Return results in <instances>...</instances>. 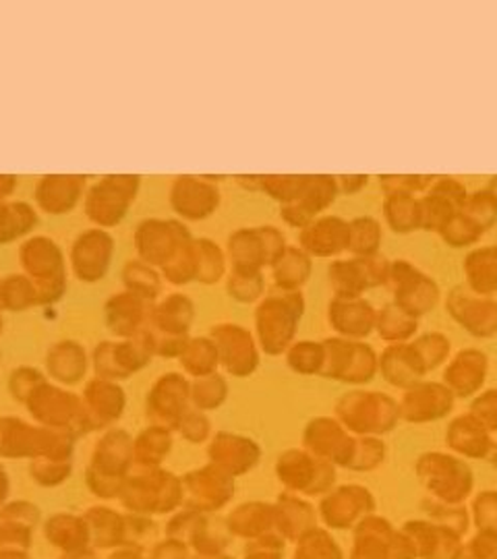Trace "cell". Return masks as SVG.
I'll list each match as a JSON object with an SVG mask.
<instances>
[{
  "label": "cell",
  "mask_w": 497,
  "mask_h": 559,
  "mask_svg": "<svg viewBox=\"0 0 497 559\" xmlns=\"http://www.w3.org/2000/svg\"><path fill=\"white\" fill-rule=\"evenodd\" d=\"M386 286L394 297V305L413 318L429 313L438 305L441 295L436 278L418 270L417 265H413L409 260L390 261Z\"/></svg>",
  "instance_id": "6da1fadb"
},
{
  "label": "cell",
  "mask_w": 497,
  "mask_h": 559,
  "mask_svg": "<svg viewBox=\"0 0 497 559\" xmlns=\"http://www.w3.org/2000/svg\"><path fill=\"white\" fill-rule=\"evenodd\" d=\"M388 272L390 260L381 253L367 258L351 255L348 260L332 261L328 278L336 297H363L369 288L386 286Z\"/></svg>",
  "instance_id": "7a4b0ae2"
},
{
  "label": "cell",
  "mask_w": 497,
  "mask_h": 559,
  "mask_svg": "<svg viewBox=\"0 0 497 559\" xmlns=\"http://www.w3.org/2000/svg\"><path fill=\"white\" fill-rule=\"evenodd\" d=\"M469 198L464 182L452 177H436L434 185L418 198L421 230L438 233L439 228L458 214Z\"/></svg>",
  "instance_id": "3957f363"
},
{
  "label": "cell",
  "mask_w": 497,
  "mask_h": 559,
  "mask_svg": "<svg viewBox=\"0 0 497 559\" xmlns=\"http://www.w3.org/2000/svg\"><path fill=\"white\" fill-rule=\"evenodd\" d=\"M446 309L454 320L475 336H494L497 332V300L457 286L448 293Z\"/></svg>",
  "instance_id": "277c9868"
},
{
  "label": "cell",
  "mask_w": 497,
  "mask_h": 559,
  "mask_svg": "<svg viewBox=\"0 0 497 559\" xmlns=\"http://www.w3.org/2000/svg\"><path fill=\"white\" fill-rule=\"evenodd\" d=\"M303 313V297L297 290H282L261 302L258 321L270 344H282L291 338L295 323Z\"/></svg>",
  "instance_id": "5b68a950"
},
{
  "label": "cell",
  "mask_w": 497,
  "mask_h": 559,
  "mask_svg": "<svg viewBox=\"0 0 497 559\" xmlns=\"http://www.w3.org/2000/svg\"><path fill=\"white\" fill-rule=\"evenodd\" d=\"M340 415L357 431H383L397 420L394 402L379 394H351L340 404Z\"/></svg>",
  "instance_id": "8992f818"
},
{
  "label": "cell",
  "mask_w": 497,
  "mask_h": 559,
  "mask_svg": "<svg viewBox=\"0 0 497 559\" xmlns=\"http://www.w3.org/2000/svg\"><path fill=\"white\" fill-rule=\"evenodd\" d=\"M351 228L340 216H321L300 230V249L311 258H339L348 251Z\"/></svg>",
  "instance_id": "52a82bcc"
},
{
  "label": "cell",
  "mask_w": 497,
  "mask_h": 559,
  "mask_svg": "<svg viewBox=\"0 0 497 559\" xmlns=\"http://www.w3.org/2000/svg\"><path fill=\"white\" fill-rule=\"evenodd\" d=\"M376 309L363 297H334L330 302V323L348 338H363L376 328Z\"/></svg>",
  "instance_id": "ba28073f"
},
{
  "label": "cell",
  "mask_w": 497,
  "mask_h": 559,
  "mask_svg": "<svg viewBox=\"0 0 497 559\" xmlns=\"http://www.w3.org/2000/svg\"><path fill=\"white\" fill-rule=\"evenodd\" d=\"M328 344L334 376H342L346 380H369L374 376L376 355L369 346L351 340H332Z\"/></svg>",
  "instance_id": "9c48e42d"
},
{
  "label": "cell",
  "mask_w": 497,
  "mask_h": 559,
  "mask_svg": "<svg viewBox=\"0 0 497 559\" xmlns=\"http://www.w3.org/2000/svg\"><path fill=\"white\" fill-rule=\"evenodd\" d=\"M466 288L473 293L492 297L497 295V245L473 249L462 263Z\"/></svg>",
  "instance_id": "30bf717a"
},
{
  "label": "cell",
  "mask_w": 497,
  "mask_h": 559,
  "mask_svg": "<svg viewBox=\"0 0 497 559\" xmlns=\"http://www.w3.org/2000/svg\"><path fill=\"white\" fill-rule=\"evenodd\" d=\"M450 404H452L450 392H446L443 388L418 385L404 396L402 408L409 419L425 420L443 415L450 408Z\"/></svg>",
  "instance_id": "8fae6325"
},
{
  "label": "cell",
  "mask_w": 497,
  "mask_h": 559,
  "mask_svg": "<svg viewBox=\"0 0 497 559\" xmlns=\"http://www.w3.org/2000/svg\"><path fill=\"white\" fill-rule=\"evenodd\" d=\"M383 218L397 235L421 230V205L417 195L388 193L383 195Z\"/></svg>",
  "instance_id": "7c38bea8"
},
{
  "label": "cell",
  "mask_w": 497,
  "mask_h": 559,
  "mask_svg": "<svg viewBox=\"0 0 497 559\" xmlns=\"http://www.w3.org/2000/svg\"><path fill=\"white\" fill-rule=\"evenodd\" d=\"M218 191L216 187L199 180H182L177 191V205L180 212L189 218H205L218 207Z\"/></svg>",
  "instance_id": "4fadbf2b"
},
{
  "label": "cell",
  "mask_w": 497,
  "mask_h": 559,
  "mask_svg": "<svg viewBox=\"0 0 497 559\" xmlns=\"http://www.w3.org/2000/svg\"><path fill=\"white\" fill-rule=\"evenodd\" d=\"M339 193L336 177H330V175L305 177L297 200L291 203H297L298 207H303L311 218H316L319 212L328 210L336 201Z\"/></svg>",
  "instance_id": "5bb4252c"
},
{
  "label": "cell",
  "mask_w": 497,
  "mask_h": 559,
  "mask_svg": "<svg viewBox=\"0 0 497 559\" xmlns=\"http://www.w3.org/2000/svg\"><path fill=\"white\" fill-rule=\"evenodd\" d=\"M485 376V357L478 350H464L446 371V380L458 394L475 392Z\"/></svg>",
  "instance_id": "9a60e30c"
},
{
  "label": "cell",
  "mask_w": 497,
  "mask_h": 559,
  "mask_svg": "<svg viewBox=\"0 0 497 559\" xmlns=\"http://www.w3.org/2000/svg\"><path fill=\"white\" fill-rule=\"evenodd\" d=\"M272 265L282 290H297L311 274V258L298 247H286Z\"/></svg>",
  "instance_id": "2e32d148"
},
{
  "label": "cell",
  "mask_w": 497,
  "mask_h": 559,
  "mask_svg": "<svg viewBox=\"0 0 497 559\" xmlns=\"http://www.w3.org/2000/svg\"><path fill=\"white\" fill-rule=\"evenodd\" d=\"M381 367L388 380L394 383H409L415 380L421 371H425L413 344L390 346L381 357Z\"/></svg>",
  "instance_id": "e0dca14e"
},
{
  "label": "cell",
  "mask_w": 497,
  "mask_h": 559,
  "mask_svg": "<svg viewBox=\"0 0 497 559\" xmlns=\"http://www.w3.org/2000/svg\"><path fill=\"white\" fill-rule=\"evenodd\" d=\"M351 228V240H348V251L355 258H367L376 255L381 247V224L374 216H357L348 222Z\"/></svg>",
  "instance_id": "ac0fdd59"
},
{
  "label": "cell",
  "mask_w": 497,
  "mask_h": 559,
  "mask_svg": "<svg viewBox=\"0 0 497 559\" xmlns=\"http://www.w3.org/2000/svg\"><path fill=\"white\" fill-rule=\"evenodd\" d=\"M376 330L379 336L390 342H402L411 338L417 330V318L409 316L404 309H400L394 302L381 307L376 313Z\"/></svg>",
  "instance_id": "d6986e66"
},
{
  "label": "cell",
  "mask_w": 497,
  "mask_h": 559,
  "mask_svg": "<svg viewBox=\"0 0 497 559\" xmlns=\"http://www.w3.org/2000/svg\"><path fill=\"white\" fill-rule=\"evenodd\" d=\"M438 235L439 239L443 240L448 247L464 249V247H471L478 242L485 233L478 228L475 222L469 221L462 212H458L439 228Z\"/></svg>",
  "instance_id": "ffe728a7"
},
{
  "label": "cell",
  "mask_w": 497,
  "mask_h": 559,
  "mask_svg": "<svg viewBox=\"0 0 497 559\" xmlns=\"http://www.w3.org/2000/svg\"><path fill=\"white\" fill-rule=\"evenodd\" d=\"M466 218L475 222L483 233H487L497 222V201L487 189L469 193L460 210Z\"/></svg>",
  "instance_id": "44dd1931"
},
{
  "label": "cell",
  "mask_w": 497,
  "mask_h": 559,
  "mask_svg": "<svg viewBox=\"0 0 497 559\" xmlns=\"http://www.w3.org/2000/svg\"><path fill=\"white\" fill-rule=\"evenodd\" d=\"M436 177L431 175H381L379 177V187L383 195L388 193H409V195H418L425 193Z\"/></svg>",
  "instance_id": "7402d4cb"
},
{
  "label": "cell",
  "mask_w": 497,
  "mask_h": 559,
  "mask_svg": "<svg viewBox=\"0 0 497 559\" xmlns=\"http://www.w3.org/2000/svg\"><path fill=\"white\" fill-rule=\"evenodd\" d=\"M450 441L457 445L458 450H464L469 454H481V450L487 443L481 425L471 419H460L452 425Z\"/></svg>",
  "instance_id": "603a6c76"
},
{
  "label": "cell",
  "mask_w": 497,
  "mask_h": 559,
  "mask_svg": "<svg viewBox=\"0 0 497 559\" xmlns=\"http://www.w3.org/2000/svg\"><path fill=\"white\" fill-rule=\"evenodd\" d=\"M196 258H198V276L203 282H214L222 276L224 258L214 242L199 240L196 245Z\"/></svg>",
  "instance_id": "cb8c5ba5"
},
{
  "label": "cell",
  "mask_w": 497,
  "mask_h": 559,
  "mask_svg": "<svg viewBox=\"0 0 497 559\" xmlns=\"http://www.w3.org/2000/svg\"><path fill=\"white\" fill-rule=\"evenodd\" d=\"M413 348L417 350L418 359L423 369L436 367L439 360L443 359L450 350V342L441 334H425L423 338H418Z\"/></svg>",
  "instance_id": "d4e9b609"
},
{
  "label": "cell",
  "mask_w": 497,
  "mask_h": 559,
  "mask_svg": "<svg viewBox=\"0 0 497 559\" xmlns=\"http://www.w3.org/2000/svg\"><path fill=\"white\" fill-rule=\"evenodd\" d=\"M263 280L259 272H235L228 282V290L239 300H253L261 295Z\"/></svg>",
  "instance_id": "484cf974"
},
{
  "label": "cell",
  "mask_w": 497,
  "mask_h": 559,
  "mask_svg": "<svg viewBox=\"0 0 497 559\" xmlns=\"http://www.w3.org/2000/svg\"><path fill=\"white\" fill-rule=\"evenodd\" d=\"M478 419L489 427H497V392H489L475 404Z\"/></svg>",
  "instance_id": "4316f807"
},
{
  "label": "cell",
  "mask_w": 497,
  "mask_h": 559,
  "mask_svg": "<svg viewBox=\"0 0 497 559\" xmlns=\"http://www.w3.org/2000/svg\"><path fill=\"white\" fill-rule=\"evenodd\" d=\"M336 182H339L340 193L355 195V193L363 191L367 187L369 177L367 175H342V177H336Z\"/></svg>",
  "instance_id": "83f0119b"
},
{
  "label": "cell",
  "mask_w": 497,
  "mask_h": 559,
  "mask_svg": "<svg viewBox=\"0 0 497 559\" xmlns=\"http://www.w3.org/2000/svg\"><path fill=\"white\" fill-rule=\"evenodd\" d=\"M485 189H487V191H489V193H492V195H494L497 201V177H494V179L489 180V185H487Z\"/></svg>",
  "instance_id": "f1b7e54d"
}]
</instances>
